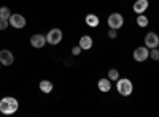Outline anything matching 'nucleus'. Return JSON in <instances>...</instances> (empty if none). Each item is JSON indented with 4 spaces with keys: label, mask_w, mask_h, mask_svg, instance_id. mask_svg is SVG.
I'll list each match as a JSON object with an SVG mask.
<instances>
[{
    "label": "nucleus",
    "mask_w": 159,
    "mask_h": 117,
    "mask_svg": "<svg viewBox=\"0 0 159 117\" xmlns=\"http://www.w3.org/2000/svg\"><path fill=\"white\" fill-rule=\"evenodd\" d=\"M10 25L11 27H15V29H22L25 27V18L22 15H11L10 19H8Z\"/></svg>",
    "instance_id": "nucleus-5"
},
{
    "label": "nucleus",
    "mask_w": 159,
    "mask_h": 117,
    "mask_svg": "<svg viewBox=\"0 0 159 117\" xmlns=\"http://www.w3.org/2000/svg\"><path fill=\"white\" fill-rule=\"evenodd\" d=\"M38 87H40V90H42L43 94H51V92H52V82H51V81H46V79H45V81L40 82Z\"/></svg>",
    "instance_id": "nucleus-12"
},
{
    "label": "nucleus",
    "mask_w": 159,
    "mask_h": 117,
    "mask_svg": "<svg viewBox=\"0 0 159 117\" xmlns=\"http://www.w3.org/2000/svg\"><path fill=\"white\" fill-rule=\"evenodd\" d=\"M8 19H0V30H5L8 27Z\"/></svg>",
    "instance_id": "nucleus-19"
},
{
    "label": "nucleus",
    "mask_w": 159,
    "mask_h": 117,
    "mask_svg": "<svg viewBox=\"0 0 159 117\" xmlns=\"http://www.w3.org/2000/svg\"><path fill=\"white\" fill-rule=\"evenodd\" d=\"M86 24L89 25V27H97L99 25V18L96 15H88L86 16Z\"/></svg>",
    "instance_id": "nucleus-14"
},
{
    "label": "nucleus",
    "mask_w": 159,
    "mask_h": 117,
    "mask_svg": "<svg viewBox=\"0 0 159 117\" xmlns=\"http://www.w3.org/2000/svg\"><path fill=\"white\" fill-rule=\"evenodd\" d=\"M13 62H15V57H13L11 51H8V49L0 51V63L5 65V67H10Z\"/></svg>",
    "instance_id": "nucleus-7"
},
{
    "label": "nucleus",
    "mask_w": 159,
    "mask_h": 117,
    "mask_svg": "<svg viewBox=\"0 0 159 117\" xmlns=\"http://www.w3.org/2000/svg\"><path fill=\"white\" fill-rule=\"evenodd\" d=\"M137 25H139V27H147V25H148V18L145 16V15H139Z\"/></svg>",
    "instance_id": "nucleus-15"
},
{
    "label": "nucleus",
    "mask_w": 159,
    "mask_h": 117,
    "mask_svg": "<svg viewBox=\"0 0 159 117\" xmlns=\"http://www.w3.org/2000/svg\"><path fill=\"white\" fill-rule=\"evenodd\" d=\"M157 44H159V36L154 32L147 33V36H145V46L153 49V48H157Z\"/></svg>",
    "instance_id": "nucleus-8"
},
{
    "label": "nucleus",
    "mask_w": 159,
    "mask_h": 117,
    "mask_svg": "<svg viewBox=\"0 0 159 117\" xmlns=\"http://www.w3.org/2000/svg\"><path fill=\"white\" fill-rule=\"evenodd\" d=\"M10 16H11V13H10V10L7 6L0 8V19H10Z\"/></svg>",
    "instance_id": "nucleus-16"
},
{
    "label": "nucleus",
    "mask_w": 159,
    "mask_h": 117,
    "mask_svg": "<svg viewBox=\"0 0 159 117\" xmlns=\"http://www.w3.org/2000/svg\"><path fill=\"white\" fill-rule=\"evenodd\" d=\"M148 57H150V51H148L147 46H140V48H137L134 51V59L137 62H145Z\"/></svg>",
    "instance_id": "nucleus-6"
},
{
    "label": "nucleus",
    "mask_w": 159,
    "mask_h": 117,
    "mask_svg": "<svg viewBox=\"0 0 159 117\" xmlns=\"http://www.w3.org/2000/svg\"><path fill=\"white\" fill-rule=\"evenodd\" d=\"M108 36H110V38H116V29H111V30L108 32Z\"/></svg>",
    "instance_id": "nucleus-21"
},
{
    "label": "nucleus",
    "mask_w": 159,
    "mask_h": 117,
    "mask_svg": "<svg viewBox=\"0 0 159 117\" xmlns=\"http://www.w3.org/2000/svg\"><path fill=\"white\" fill-rule=\"evenodd\" d=\"M123 24H124V18L119 15V13H111V15L108 16V25H110V29H121L123 27Z\"/></svg>",
    "instance_id": "nucleus-4"
},
{
    "label": "nucleus",
    "mask_w": 159,
    "mask_h": 117,
    "mask_svg": "<svg viewBox=\"0 0 159 117\" xmlns=\"http://www.w3.org/2000/svg\"><path fill=\"white\" fill-rule=\"evenodd\" d=\"M108 79H110V81H118V79H119V73H118L116 68H111V70L108 71Z\"/></svg>",
    "instance_id": "nucleus-17"
},
{
    "label": "nucleus",
    "mask_w": 159,
    "mask_h": 117,
    "mask_svg": "<svg viewBox=\"0 0 159 117\" xmlns=\"http://www.w3.org/2000/svg\"><path fill=\"white\" fill-rule=\"evenodd\" d=\"M80 48L84 49V51L91 49L92 48V38L89 35H83L81 38H80Z\"/></svg>",
    "instance_id": "nucleus-11"
},
{
    "label": "nucleus",
    "mask_w": 159,
    "mask_h": 117,
    "mask_svg": "<svg viewBox=\"0 0 159 117\" xmlns=\"http://www.w3.org/2000/svg\"><path fill=\"white\" fill-rule=\"evenodd\" d=\"M147 8H148V0H137L134 3V6H132V10H134L137 15H143V13L147 11Z\"/></svg>",
    "instance_id": "nucleus-10"
},
{
    "label": "nucleus",
    "mask_w": 159,
    "mask_h": 117,
    "mask_svg": "<svg viewBox=\"0 0 159 117\" xmlns=\"http://www.w3.org/2000/svg\"><path fill=\"white\" fill-rule=\"evenodd\" d=\"M61 40H62V30L61 29H51L46 35V43H49L52 46L59 44Z\"/></svg>",
    "instance_id": "nucleus-3"
},
{
    "label": "nucleus",
    "mask_w": 159,
    "mask_h": 117,
    "mask_svg": "<svg viewBox=\"0 0 159 117\" xmlns=\"http://www.w3.org/2000/svg\"><path fill=\"white\" fill-rule=\"evenodd\" d=\"M110 89H111L110 79H100L99 81V90H100V92H108Z\"/></svg>",
    "instance_id": "nucleus-13"
},
{
    "label": "nucleus",
    "mask_w": 159,
    "mask_h": 117,
    "mask_svg": "<svg viewBox=\"0 0 159 117\" xmlns=\"http://www.w3.org/2000/svg\"><path fill=\"white\" fill-rule=\"evenodd\" d=\"M150 57H151L153 60H159V49H157V48H153V49H151Z\"/></svg>",
    "instance_id": "nucleus-18"
},
{
    "label": "nucleus",
    "mask_w": 159,
    "mask_h": 117,
    "mask_svg": "<svg viewBox=\"0 0 159 117\" xmlns=\"http://www.w3.org/2000/svg\"><path fill=\"white\" fill-rule=\"evenodd\" d=\"M0 65H2V63H0Z\"/></svg>",
    "instance_id": "nucleus-22"
},
{
    "label": "nucleus",
    "mask_w": 159,
    "mask_h": 117,
    "mask_svg": "<svg viewBox=\"0 0 159 117\" xmlns=\"http://www.w3.org/2000/svg\"><path fill=\"white\" fill-rule=\"evenodd\" d=\"M116 89H118V94H121L123 97H129L132 94V90H134V86H132V82L127 77H123V79L116 81Z\"/></svg>",
    "instance_id": "nucleus-2"
},
{
    "label": "nucleus",
    "mask_w": 159,
    "mask_h": 117,
    "mask_svg": "<svg viewBox=\"0 0 159 117\" xmlns=\"http://www.w3.org/2000/svg\"><path fill=\"white\" fill-rule=\"evenodd\" d=\"M81 51H83V49L80 48V44H78V46H75V48L72 49V54H73V56H80V52H81Z\"/></svg>",
    "instance_id": "nucleus-20"
},
{
    "label": "nucleus",
    "mask_w": 159,
    "mask_h": 117,
    "mask_svg": "<svg viewBox=\"0 0 159 117\" xmlns=\"http://www.w3.org/2000/svg\"><path fill=\"white\" fill-rule=\"evenodd\" d=\"M19 108V103L16 98H13V97H5L0 100V111H2V114H15Z\"/></svg>",
    "instance_id": "nucleus-1"
},
{
    "label": "nucleus",
    "mask_w": 159,
    "mask_h": 117,
    "mask_svg": "<svg viewBox=\"0 0 159 117\" xmlns=\"http://www.w3.org/2000/svg\"><path fill=\"white\" fill-rule=\"evenodd\" d=\"M30 44L34 48H43L46 44V36L42 35V33H35L30 36Z\"/></svg>",
    "instance_id": "nucleus-9"
}]
</instances>
